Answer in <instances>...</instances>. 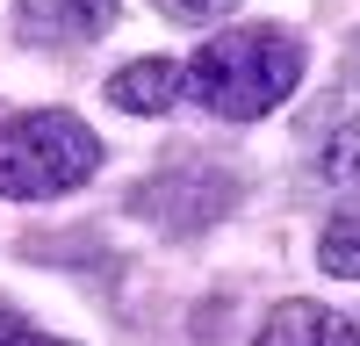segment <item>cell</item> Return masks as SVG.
Instances as JSON below:
<instances>
[{
  "label": "cell",
  "mask_w": 360,
  "mask_h": 346,
  "mask_svg": "<svg viewBox=\"0 0 360 346\" xmlns=\"http://www.w3.org/2000/svg\"><path fill=\"white\" fill-rule=\"evenodd\" d=\"M295 79H303V44L288 37L274 22H252V29H224V37H209L195 58H188V94L224 115V123H259V115H274Z\"/></svg>",
  "instance_id": "cell-1"
},
{
  "label": "cell",
  "mask_w": 360,
  "mask_h": 346,
  "mask_svg": "<svg viewBox=\"0 0 360 346\" xmlns=\"http://www.w3.org/2000/svg\"><path fill=\"white\" fill-rule=\"evenodd\" d=\"M101 173V137L72 108H29L0 123V195L8 202H58Z\"/></svg>",
  "instance_id": "cell-2"
},
{
  "label": "cell",
  "mask_w": 360,
  "mask_h": 346,
  "mask_svg": "<svg viewBox=\"0 0 360 346\" xmlns=\"http://www.w3.org/2000/svg\"><path fill=\"white\" fill-rule=\"evenodd\" d=\"M238 195H245V181H238L231 166L202 159V152H180V159H166L144 188H130V217L159 224L166 238H188V231H209L217 217H231Z\"/></svg>",
  "instance_id": "cell-3"
},
{
  "label": "cell",
  "mask_w": 360,
  "mask_h": 346,
  "mask_svg": "<svg viewBox=\"0 0 360 346\" xmlns=\"http://www.w3.org/2000/svg\"><path fill=\"white\" fill-rule=\"evenodd\" d=\"M15 29L22 44H44V51L94 44L115 29V0H15Z\"/></svg>",
  "instance_id": "cell-4"
},
{
  "label": "cell",
  "mask_w": 360,
  "mask_h": 346,
  "mask_svg": "<svg viewBox=\"0 0 360 346\" xmlns=\"http://www.w3.org/2000/svg\"><path fill=\"white\" fill-rule=\"evenodd\" d=\"M252 346H360V325L339 317V310H324V303H310V296H288V303L266 310Z\"/></svg>",
  "instance_id": "cell-5"
},
{
  "label": "cell",
  "mask_w": 360,
  "mask_h": 346,
  "mask_svg": "<svg viewBox=\"0 0 360 346\" xmlns=\"http://www.w3.org/2000/svg\"><path fill=\"white\" fill-rule=\"evenodd\" d=\"M180 94H188V65L180 58H137V65L108 72V101L123 115H166Z\"/></svg>",
  "instance_id": "cell-6"
},
{
  "label": "cell",
  "mask_w": 360,
  "mask_h": 346,
  "mask_svg": "<svg viewBox=\"0 0 360 346\" xmlns=\"http://www.w3.org/2000/svg\"><path fill=\"white\" fill-rule=\"evenodd\" d=\"M317 267L339 274V281H360V202L324 224V238H317Z\"/></svg>",
  "instance_id": "cell-7"
},
{
  "label": "cell",
  "mask_w": 360,
  "mask_h": 346,
  "mask_svg": "<svg viewBox=\"0 0 360 346\" xmlns=\"http://www.w3.org/2000/svg\"><path fill=\"white\" fill-rule=\"evenodd\" d=\"M324 181H360V115L324 144Z\"/></svg>",
  "instance_id": "cell-8"
},
{
  "label": "cell",
  "mask_w": 360,
  "mask_h": 346,
  "mask_svg": "<svg viewBox=\"0 0 360 346\" xmlns=\"http://www.w3.org/2000/svg\"><path fill=\"white\" fill-rule=\"evenodd\" d=\"M152 8H159L166 22H217V15L238 8V0H152Z\"/></svg>",
  "instance_id": "cell-9"
},
{
  "label": "cell",
  "mask_w": 360,
  "mask_h": 346,
  "mask_svg": "<svg viewBox=\"0 0 360 346\" xmlns=\"http://www.w3.org/2000/svg\"><path fill=\"white\" fill-rule=\"evenodd\" d=\"M29 332H37V325H29L15 303H0V346H15V339H29Z\"/></svg>",
  "instance_id": "cell-10"
}]
</instances>
